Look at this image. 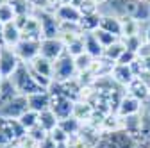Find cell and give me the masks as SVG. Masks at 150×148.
Returning <instances> with one entry per match:
<instances>
[{
  "mask_svg": "<svg viewBox=\"0 0 150 148\" xmlns=\"http://www.w3.org/2000/svg\"><path fill=\"white\" fill-rule=\"evenodd\" d=\"M16 91H18V95H34V93H41V91H47L43 89L40 84H38L34 80V77L30 75V71H29V66L25 63H22L20 66H18V70L13 73V77H11Z\"/></svg>",
  "mask_w": 150,
  "mask_h": 148,
  "instance_id": "6da1fadb",
  "label": "cell"
},
{
  "mask_svg": "<svg viewBox=\"0 0 150 148\" xmlns=\"http://www.w3.org/2000/svg\"><path fill=\"white\" fill-rule=\"evenodd\" d=\"M93 148H139L138 141L130 136L127 130L120 128L115 132H102L97 144Z\"/></svg>",
  "mask_w": 150,
  "mask_h": 148,
  "instance_id": "7a4b0ae2",
  "label": "cell"
},
{
  "mask_svg": "<svg viewBox=\"0 0 150 148\" xmlns=\"http://www.w3.org/2000/svg\"><path fill=\"white\" fill-rule=\"evenodd\" d=\"M34 16L40 20L43 38H59V20L52 9H34Z\"/></svg>",
  "mask_w": 150,
  "mask_h": 148,
  "instance_id": "3957f363",
  "label": "cell"
},
{
  "mask_svg": "<svg viewBox=\"0 0 150 148\" xmlns=\"http://www.w3.org/2000/svg\"><path fill=\"white\" fill-rule=\"evenodd\" d=\"M77 68H75V61L71 55H68L66 52L61 57L54 63V80L57 82H66L71 79H77Z\"/></svg>",
  "mask_w": 150,
  "mask_h": 148,
  "instance_id": "277c9868",
  "label": "cell"
},
{
  "mask_svg": "<svg viewBox=\"0 0 150 148\" xmlns=\"http://www.w3.org/2000/svg\"><path fill=\"white\" fill-rule=\"evenodd\" d=\"M29 111V100L25 95H16L11 102H7L4 107H0V118L6 120H20Z\"/></svg>",
  "mask_w": 150,
  "mask_h": 148,
  "instance_id": "5b68a950",
  "label": "cell"
},
{
  "mask_svg": "<svg viewBox=\"0 0 150 148\" xmlns=\"http://www.w3.org/2000/svg\"><path fill=\"white\" fill-rule=\"evenodd\" d=\"M20 64L22 61L18 59L14 48H9V47L0 48V75H2V79H11Z\"/></svg>",
  "mask_w": 150,
  "mask_h": 148,
  "instance_id": "8992f818",
  "label": "cell"
},
{
  "mask_svg": "<svg viewBox=\"0 0 150 148\" xmlns=\"http://www.w3.org/2000/svg\"><path fill=\"white\" fill-rule=\"evenodd\" d=\"M64 52H66V47H64V43H63L59 38H43V39H41L40 55L47 57L48 61L55 63Z\"/></svg>",
  "mask_w": 150,
  "mask_h": 148,
  "instance_id": "52a82bcc",
  "label": "cell"
},
{
  "mask_svg": "<svg viewBox=\"0 0 150 148\" xmlns=\"http://www.w3.org/2000/svg\"><path fill=\"white\" fill-rule=\"evenodd\" d=\"M40 48H41V41H34V39H22L14 47V52L18 55V59L22 63L29 64L32 59H36L40 55Z\"/></svg>",
  "mask_w": 150,
  "mask_h": 148,
  "instance_id": "ba28073f",
  "label": "cell"
},
{
  "mask_svg": "<svg viewBox=\"0 0 150 148\" xmlns=\"http://www.w3.org/2000/svg\"><path fill=\"white\" fill-rule=\"evenodd\" d=\"M0 132L9 139V143L13 146L22 136L27 134V130L22 127V123L18 120H6V118H0Z\"/></svg>",
  "mask_w": 150,
  "mask_h": 148,
  "instance_id": "9c48e42d",
  "label": "cell"
},
{
  "mask_svg": "<svg viewBox=\"0 0 150 148\" xmlns=\"http://www.w3.org/2000/svg\"><path fill=\"white\" fill-rule=\"evenodd\" d=\"M125 89H127V95L138 98L143 104L150 100V84H148V80L145 77H136Z\"/></svg>",
  "mask_w": 150,
  "mask_h": 148,
  "instance_id": "30bf717a",
  "label": "cell"
},
{
  "mask_svg": "<svg viewBox=\"0 0 150 148\" xmlns=\"http://www.w3.org/2000/svg\"><path fill=\"white\" fill-rule=\"evenodd\" d=\"M141 107H143V102H139L138 98L130 97V95H123L120 105H118V111L116 114L120 118H127V116H134V114H139L141 113Z\"/></svg>",
  "mask_w": 150,
  "mask_h": 148,
  "instance_id": "8fae6325",
  "label": "cell"
},
{
  "mask_svg": "<svg viewBox=\"0 0 150 148\" xmlns=\"http://www.w3.org/2000/svg\"><path fill=\"white\" fill-rule=\"evenodd\" d=\"M22 30V39H34V41H41L43 39V32H41V25H40V20L30 14L27 23L20 29Z\"/></svg>",
  "mask_w": 150,
  "mask_h": 148,
  "instance_id": "7c38bea8",
  "label": "cell"
},
{
  "mask_svg": "<svg viewBox=\"0 0 150 148\" xmlns=\"http://www.w3.org/2000/svg\"><path fill=\"white\" fill-rule=\"evenodd\" d=\"M54 13H55V16H57V20H59V22H68V23H79V22H81V18H82L79 7L70 6V4L59 6Z\"/></svg>",
  "mask_w": 150,
  "mask_h": 148,
  "instance_id": "4fadbf2b",
  "label": "cell"
},
{
  "mask_svg": "<svg viewBox=\"0 0 150 148\" xmlns=\"http://www.w3.org/2000/svg\"><path fill=\"white\" fill-rule=\"evenodd\" d=\"M111 79L115 80L118 86L127 87V86L132 82L136 77H134L132 70H130V66H125V64H115V68H112V73H111Z\"/></svg>",
  "mask_w": 150,
  "mask_h": 148,
  "instance_id": "5bb4252c",
  "label": "cell"
},
{
  "mask_svg": "<svg viewBox=\"0 0 150 148\" xmlns=\"http://www.w3.org/2000/svg\"><path fill=\"white\" fill-rule=\"evenodd\" d=\"M93 114H95V107H93L89 102H86V100H77V102H75L71 116L75 120H79L82 125H86L93 118Z\"/></svg>",
  "mask_w": 150,
  "mask_h": 148,
  "instance_id": "9a60e30c",
  "label": "cell"
},
{
  "mask_svg": "<svg viewBox=\"0 0 150 148\" xmlns=\"http://www.w3.org/2000/svg\"><path fill=\"white\" fill-rule=\"evenodd\" d=\"M29 68L34 70L36 73H40V75H43V77L54 80V63L48 61L47 57H43V55H38L36 59H32V61L29 63Z\"/></svg>",
  "mask_w": 150,
  "mask_h": 148,
  "instance_id": "2e32d148",
  "label": "cell"
},
{
  "mask_svg": "<svg viewBox=\"0 0 150 148\" xmlns=\"http://www.w3.org/2000/svg\"><path fill=\"white\" fill-rule=\"evenodd\" d=\"M98 29L115 34L116 38L122 39V20H120L118 16H115V14H102V18H100V27Z\"/></svg>",
  "mask_w": 150,
  "mask_h": 148,
  "instance_id": "e0dca14e",
  "label": "cell"
},
{
  "mask_svg": "<svg viewBox=\"0 0 150 148\" xmlns=\"http://www.w3.org/2000/svg\"><path fill=\"white\" fill-rule=\"evenodd\" d=\"M27 100H29V109L36 111V113H43V111L50 109V95H48V91L29 95Z\"/></svg>",
  "mask_w": 150,
  "mask_h": 148,
  "instance_id": "ac0fdd59",
  "label": "cell"
},
{
  "mask_svg": "<svg viewBox=\"0 0 150 148\" xmlns=\"http://www.w3.org/2000/svg\"><path fill=\"white\" fill-rule=\"evenodd\" d=\"M82 39H84L86 54H89L93 59L104 57V47L98 43V39L95 38V34H93V32H84V34H82Z\"/></svg>",
  "mask_w": 150,
  "mask_h": 148,
  "instance_id": "d6986e66",
  "label": "cell"
},
{
  "mask_svg": "<svg viewBox=\"0 0 150 148\" xmlns=\"http://www.w3.org/2000/svg\"><path fill=\"white\" fill-rule=\"evenodd\" d=\"M22 41V30L16 27L14 22H9L4 25V45L9 48H14Z\"/></svg>",
  "mask_w": 150,
  "mask_h": 148,
  "instance_id": "ffe728a7",
  "label": "cell"
},
{
  "mask_svg": "<svg viewBox=\"0 0 150 148\" xmlns=\"http://www.w3.org/2000/svg\"><path fill=\"white\" fill-rule=\"evenodd\" d=\"M16 95H18V91L11 79H4L0 82V107H4L7 102H11Z\"/></svg>",
  "mask_w": 150,
  "mask_h": 148,
  "instance_id": "44dd1931",
  "label": "cell"
},
{
  "mask_svg": "<svg viewBox=\"0 0 150 148\" xmlns=\"http://www.w3.org/2000/svg\"><path fill=\"white\" fill-rule=\"evenodd\" d=\"M120 20H122V38H129V36H138L139 34L141 23L138 20H134L132 16H123Z\"/></svg>",
  "mask_w": 150,
  "mask_h": 148,
  "instance_id": "7402d4cb",
  "label": "cell"
},
{
  "mask_svg": "<svg viewBox=\"0 0 150 148\" xmlns=\"http://www.w3.org/2000/svg\"><path fill=\"white\" fill-rule=\"evenodd\" d=\"M57 127H59V128H63V130H64L70 137L79 136V134H81V130H82V123H81L79 120H75L73 116L64 118V120H59V125H57Z\"/></svg>",
  "mask_w": 150,
  "mask_h": 148,
  "instance_id": "603a6c76",
  "label": "cell"
},
{
  "mask_svg": "<svg viewBox=\"0 0 150 148\" xmlns=\"http://www.w3.org/2000/svg\"><path fill=\"white\" fill-rule=\"evenodd\" d=\"M100 18H102V14H98V13L82 16L81 22H79V27H81L82 34H84V32H95V30L100 27Z\"/></svg>",
  "mask_w": 150,
  "mask_h": 148,
  "instance_id": "cb8c5ba5",
  "label": "cell"
},
{
  "mask_svg": "<svg viewBox=\"0 0 150 148\" xmlns=\"http://www.w3.org/2000/svg\"><path fill=\"white\" fill-rule=\"evenodd\" d=\"M40 125L50 134L54 128L59 125V118L54 114L52 109H47V111H43V113H40Z\"/></svg>",
  "mask_w": 150,
  "mask_h": 148,
  "instance_id": "d4e9b609",
  "label": "cell"
},
{
  "mask_svg": "<svg viewBox=\"0 0 150 148\" xmlns=\"http://www.w3.org/2000/svg\"><path fill=\"white\" fill-rule=\"evenodd\" d=\"M123 52H125V45H123V41H122V39H118L116 43H112L111 47L104 48V57H105V59H109V61H112V63H116Z\"/></svg>",
  "mask_w": 150,
  "mask_h": 148,
  "instance_id": "484cf974",
  "label": "cell"
},
{
  "mask_svg": "<svg viewBox=\"0 0 150 148\" xmlns=\"http://www.w3.org/2000/svg\"><path fill=\"white\" fill-rule=\"evenodd\" d=\"M73 61H75L77 73H86V71H89V68H91V64H93L95 59H93L89 54H81L77 57H73Z\"/></svg>",
  "mask_w": 150,
  "mask_h": 148,
  "instance_id": "4316f807",
  "label": "cell"
},
{
  "mask_svg": "<svg viewBox=\"0 0 150 148\" xmlns=\"http://www.w3.org/2000/svg\"><path fill=\"white\" fill-rule=\"evenodd\" d=\"M18 121L22 123V127L25 128V130H30L32 127H36L38 123H40V113H36V111H30V109H29Z\"/></svg>",
  "mask_w": 150,
  "mask_h": 148,
  "instance_id": "83f0119b",
  "label": "cell"
},
{
  "mask_svg": "<svg viewBox=\"0 0 150 148\" xmlns=\"http://www.w3.org/2000/svg\"><path fill=\"white\" fill-rule=\"evenodd\" d=\"M93 34H95V38L98 39V43H100L104 48L111 47L112 43H116V41L120 39V38H116L115 34H111V32H105V30H102V29H97V30L93 32Z\"/></svg>",
  "mask_w": 150,
  "mask_h": 148,
  "instance_id": "f1b7e54d",
  "label": "cell"
},
{
  "mask_svg": "<svg viewBox=\"0 0 150 148\" xmlns=\"http://www.w3.org/2000/svg\"><path fill=\"white\" fill-rule=\"evenodd\" d=\"M7 4L11 6V9L14 11L16 16L29 14V11H30V2L29 0H7Z\"/></svg>",
  "mask_w": 150,
  "mask_h": 148,
  "instance_id": "f546056e",
  "label": "cell"
},
{
  "mask_svg": "<svg viewBox=\"0 0 150 148\" xmlns=\"http://www.w3.org/2000/svg\"><path fill=\"white\" fill-rule=\"evenodd\" d=\"M66 54L71 55V57H77V55H81V54H86V47H84L82 36H81V38H77L75 41H71V43L66 47Z\"/></svg>",
  "mask_w": 150,
  "mask_h": 148,
  "instance_id": "4dcf8cb0",
  "label": "cell"
},
{
  "mask_svg": "<svg viewBox=\"0 0 150 148\" xmlns=\"http://www.w3.org/2000/svg\"><path fill=\"white\" fill-rule=\"evenodd\" d=\"M122 41H123V45H125V50H130V52H136V54H138V50H139V47L143 45L145 39H141V36L138 34V36H129V38H122Z\"/></svg>",
  "mask_w": 150,
  "mask_h": 148,
  "instance_id": "1f68e13d",
  "label": "cell"
},
{
  "mask_svg": "<svg viewBox=\"0 0 150 148\" xmlns=\"http://www.w3.org/2000/svg\"><path fill=\"white\" fill-rule=\"evenodd\" d=\"M27 134H29V136H30V137H32L34 141H38L40 144H41V143H43L45 139H48V132L45 130V128H43V127H41L40 123H38L36 127H32L30 130H27Z\"/></svg>",
  "mask_w": 150,
  "mask_h": 148,
  "instance_id": "d6a6232c",
  "label": "cell"
},
{
  "mask_svg": "<svg viewBox=\"0 0 150 148\" xmlns=\"http://www.w3.org/2000/svg\"><path fill=\"white\" fill-rule=\"evenodd\" d=\"M14 18H16V14H14V11L11 9V6L9 4H4V6H0V23H9V22H14Z\"/></svg>",
  "mask_w": 150,
  "mask_h": 148,
  "instance_id": "836d02e7",
  "label": "cell"
},
{
  "mask_svg": "<svg viewBox=\"0 0 150 148\" xmlns=\"http://www.w3.org/2000/svg\"><path fill=\"white\" fill-rule=\"evenodd\" d=\"M79 11H81L82 16L95 14V13H98V4L95 2V0H84V2L81 4V7H79Z\"/></svg>",
  "mask_w": 150,
  "mask_h": 148,
  "instance_id": "e575fe53",
  "label": "cell"
},
{
  "mask_svg": "<svg viewBox=\"0 0 150 148\" xmlns=\"http://www.w3.org/2000/svg\"><path fill=\"white\" fill-rule=\"evenodd\" d=\"M14 146L16 148H40V143L34 141L29 134H25V136H22L20 139L14 143Z\"/></svg>",
  "mask_w": 150,
  "mask_h": 148,
  "instance_id": "d590c367",
  "label": "cell"
},
{
  "mask_svg": "<svg viewBox=\"0 0 150 148\" xmlns=\"http://www.w3.org/2000/svg\"><path fill=\"white\" fill-rule=\"evenodd\" d=\"M48 136H50V139H52L54 143H68V141H70V136L63 130V128H59V127H55Z\"/></svg>",
  "mask_w": 150,
  "mask_h": 148,
  "instance_id": "8d00e7d4",
  "label": "cell"
},
{
  "mask_svg": "<svg viewBox=\"0 0 150 148\" xmlns=\"http://www.w3.org/2000/svg\"><path fill=\"white\" fill-rule=\"evenodd\" d=\"M136 59H138V54H136V52L125 50V52L120 55V59L116 61V64H125V66H130V64H132Z\"/></svg>",
  "mask_w": 150,
  "mask_h": 148,
  "instance_id": "74e56055",
  "label": "cell"
},
{
  "mask_svg": "<svg viewBox=\"0 0 150 148\" xmlns=\"http://www.w3.org/2000/svg\"><path fill=\"white\" fill-rule=\"evenodd\" d=\"M138 57H139V59L150 57V43H148V41H143V45L139 47V50H138Z\"/></svg>",
  "mask_w": 150,
  "mask_h": 148,
  "instance_id": "f35d334b",
  "label": "cell"
},
{
  "mask_svg": "<svg viewBox=\"0 0 150 148\" xmlns=\"http://www.w3.org/2000/svg\"><path fill=\"white\" fill-rule=\"evenodd\" d=\"M141 66H143V73H148L150 75V57L141 59Z\"/></svg>",
  "mask_w": 150,
  "mask_h": 148,
  "instance_id": "ab89813d",
  "label": "cell"
},
{
  "mask_svg": "<svg viewBox=\"0 0 150 148\" xmlns=\"http://www.w3.org/2000/svg\"><path fill=\"white\" fill-rule=\"evenodd\" d=\"M40 148H55V143L50 139V136H48V139H45L41 144H40Z\"/></svg>",
  "mask_w": 150,
  "mask_h": 148,
  "instance_id": "60d3db41",
  "label": "cell"
},
{
  "mask_svg": "<svg viewBox=\"0 0 150 148\" xmlns=\"http://www.w3.org/2000/svg\"><path fill=\"white\" fill-rule=\"evenodd\" d=\"M48 6H50V9H57L59 6H63V0H48Z\"/></svg>",
  "mask_w": 150,
  "mask_h": 148,
  "instance_id": "b9f144b4",
  "label": "cell"
},
{
  "mask_svg": "<svg viewBox=\"0 0 150 148\" xmlns=\"http://www.w3.org/2000/svg\"><path fill=\"white\" fill-rule=\"evenodd\" d=\"M0 146H13V144L9 143V139H7L2 132H0Z\"/></svg>",
  "mask_w": 150,
  "mask_h": 148,
  "instance_id": "7bdbcfd3",
  "label": "cell"
},
{
  "mask_svg": "<svg viewBox=\"0 0 150 148\" xmlns=\"http://www.w3.org/2000/svg\"><path fill=\"white\" fill-rule=\"evenodd\" d=\"M6 47L4 45V23H0V48Z\"/></svg>",
  "mask_w": 150,
  "mask_h": 148,
  "instance_id": "ee69618b",
  "label": "cell"
},
{
  "mask_svg": "<svg viewBox=\"0 0 150 148\" xmlns=\"http://www.w3.org/2000/svg\"><path fill=\"white\" fill-rule=\"evenodd\" d=\"M145 41L150 43V23H148V27H146V30H145Z\"/></svg>",
  "mask_w": 150,
  "mask_h": 148,
  "instance_id": "f6af8a7d",
  "label": "cell"
},
{
  "mask_svg": "<svg viewBox=\"0 0 150 148\" xmlns=\"http://www.w3.org/2000/svg\"><path fill=\"white\" fill-rule=\"evenodd\" d=\"M55 148H70L68 143H55Z\"/></svg>",
  "mask_w": 150,
  "mask_h": 148,
  "instance_id": "bcb514c9",
  "label": "cell"
},
{
  "mask_svg": "<svg viewBox=\"0 0 150 148\" xmlns=\"http://www.w3.org/2000/svg\"><path fill=\"white\" fill-rule=\"evenodd\" d=\"M95 2H97V4L100 6V4H105V2H107V0H95Z\"/></svg>",
  "mask_w": 150,
  "mask_h": 148,
  "instance_id": "7dc6e473",
  "label": "cell"
},
{
  "mask_svg": "<svg viewBox=\"0 0 150 148\" xmlns=\"http://www.w3.org/2000/svg\"><path fill=\"white\" fill-rule=\"evenodd\" d=\"M4 4H7V0H0V6H4Z\"/></svg>",
  "mask_w": 150,
  "mask_h": 148,
  "instance_id": "c3c4849f",
  "label": "cell"
},
{
  "mask_svg": "<svg viewBox=\"0 0 150 148\" xmlns=\"http://www.w3.org/2000/svg\"><path fill=\"white\" fill-rule=\"evenodd\" d=\"M146 113H148V116H150V107H148V109H146Z\"/></svg>",
  "mask_w": 150,
  "mask_h": 148,
  "instance_id": "681fc988",
  "label": "cell"
},
{
  "mask_svg": "<svg viewBox=\"0 0 150 148\" xmlns=\"http://www.w3.org/2000/svg\"><path fill=\"white\" fill-rule=\"evenodd\" d=\"M0 148H13V146H0Z\"/></svg>",
  "mask_w": 150,
  "mask_h": 148,
  "instance_id": "f907efd6",
  "label": "cell"
},
{
  "mask_svg": "<svg viewBox=\"0 0 150 148\" xmlns=\"http://www.w3.org/2000/svg\"><path fill=\"white\" fill-rule=\"evenodd\" d=\"M141 2H150V0H141Z\"/></svg>",
  "mask_w": 150,
  "mask_h": 148,
  "instance_id": "816d5d0a",
  "label": "cell"
},
{
  "mask_svg": "<svg viewBox=\"0 0 150 148\" xmlns=\"http://www.w3.org/2000/svg\"><path fill=\"white\" fill-rule=\"evenodd\" d=\"M13 148H16V146H13Z\"/></svg>",
  "mask_w": 150,
  "mask_h": 148,
  "instance_id": "f5cc1de1",
  "label": "cell"
}]
</instances>
